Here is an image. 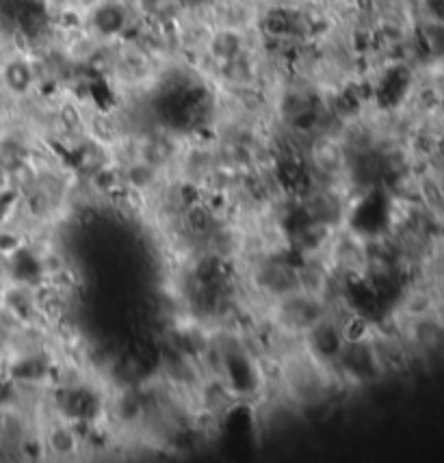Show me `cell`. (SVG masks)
I'll return each instance as SVG.
<instances>
[{
	"mask_svg": "<svg viewBox=\"0 0 444 463\" xmlns=\"http://www.w3.org/2000/svg\"><path fill=\"white\" fill-rule=\"evenodd\" d=\"M327 338L334 340V342H345V338H343V329H340L338 323H334V327L329 329V336H327ZM305 346H308V351H310L312 355H317V358L321 360V353H323L325 346H321V344H305ZM327 346H329V344H327ZM343 348H345V344H336L334 348L329 346V351H332L334 358H340V353H343Z\"/></svg>",
	"mask_w": 444,
	"mask_h": 463,
	"instance_id": "cell-3",
	"label": "cell"
},
{
	"mask_svg": "<svg viewBox=\"0 0 444 463\" xmlns=\"http://www.w3.org/2000/svg\"><path fill=\"white\" fill-rule=\"evenodd\" d=\"M85 26L98 42L119 40L132 26V9L126 0H93L85 13Z\"/></svg>",
	"mask_w": 444,
	"mask_h": 463,
	"instance_id": "cell-1",
	"label": "cell"
},
{
	"mask_svg": "<svg viewBox=\"0 0 444 463\" xmlns=\"http://www.w3.org/2000/svg\"><path fill=\"white\" fill-rule=\"evenodd\" d=\"M3 81L7 85V89L11 93L24 95L33 89V85L37 83V72H35V65L28 59H11L5 69H3Z\"/></svg>",
	"mask_w": 444,
	"mask_h": 463,
	"instance_id": "cell-2",
	"label": "cell"
}]
</instances>
